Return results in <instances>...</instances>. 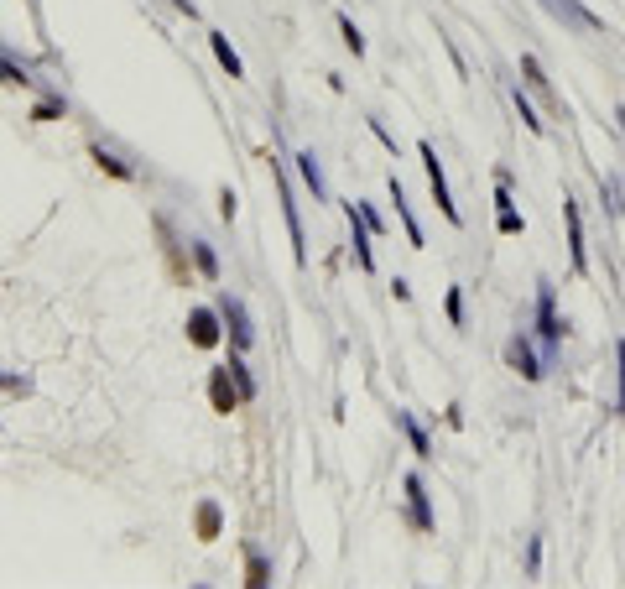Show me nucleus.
Here are the masks:
<instances>
[{
	"instance_id": "7ed1b4c3",
	"label": "nucleus",
	"mask_w": 625,
	"mask_h": 589,
	"mask_svg": "<svg viewBox=\"0 0 625 589\" xmlns=\"http://www.w3.org/2000/svg\"><path fill=\"white\" fill-rule=\"evenodd\" d=\"M547 16H558L568 31H604V16H595L584 0H536Z\"/></svg>"
},
{
	"instance_id": "f8f14e48",
	"label": "nucleus",
	"mask_w": 625,
	"mask_h": 589,
	"mask_svg": "<svg viewBox=\"0 0 625 589\" xmlns=\"http://www.w3.org/2000/svg\"><path fill=\"white\" fill-rule=\"evenodd\" d=\"M391 204H396V219H401V230H407V246L422 250V224L412 219V204H407V193H401V183L391 178Z\"/></svg>"
},
{
	"instance_id": "aec40b11",
	"label": "nucleus",
	"mask_w": 625,
	"mask_h": 589,
	"mask_svg": "<svg viewBox=\"0 0 625 589\" xmlns=\"http://www.w3.org/2000/svg\"><path fill=\"white\" fill-rule=\"evenodd\" d=\"M193 261H198V272H204L208 282L219 277V256H214V246H208V240H193Z\"/></svg>"
},
{
	"instance_id": "393cba45",
	"label": "nucleus",
	"mask_w": 625,
	"mask_h": 589,
	"mask_svg": "<svg viewBox=\"0 0 625 589\" xmlns=\"http://www.w3.org/2000/svg\"><path fill=\"white\" fill-rule=\"evenodd\" d=\"M350 209H355V215L365 219V224H370V235H381V230H386V224H381V215H376V209H370V204H359V198H355V204H350Z\"/></svg>"
},
{
	"instance_id": "f3484780",
	"label": "nucleus",
	"mask_w": 625,
	"mask_h": 589,
	"mask_svg": "<svg viewBox=\"0 0 625 589\" xmlns=\"http://www.w3.org/2000/svg\"><path fill=\"white\" fill-rule=\"evenodd\" d=\"M521 73H527V84H532L536 94H547V99H553V105H558V110H563V99H558V94H553V84H547V73H542V63H536L532 53H527V58H521Z\"/></svg>"
},
{
	"instance_id": "2eb2a0df",
	"label": "nucleus",
	"mask_w": 625,
	"mask_h": 589,
	"mask_svg": "<svg viewBox=\"0 0 625 589\" xmlns=\"http://www.w3.org/2000/svg\"><path fill=\"white\" fill-rule=\"evenodd\" d=\"M396 428L407 433V443H412L417 459H427V454H433V443H427V433H422V423H417L412 412H396Z\"/></svg>"
},
{
	"instance_id": "a211bd4d",
	"label": "nucleus",
	"mask_w": 625,
	"mask_h": 589,
	"mask_svg": "<svg viewBox=\"0 0 625 589\" xmlns=\"http://www.w3.org/2000/svg\"><path fill=\"white\" fill-rule=\"evenodd\" d=\"M245 585H250V589H266V585H271V563L261 559L256 548L245 553Z\"/></svg>"
},
{
	"instance_id": "f257e3e1",
	"label": "nucleus",
	"mask_w": 625,
	"mask_h": 589,
	"mask_svg": "<svg viewBox=\"0 0 625 589\" xmlns=\"http://www.w3.org/2000/svg\"><path fill=\"white\" fill-rule=\"evenodd\" d=\"M219 318H224V334H230V349H250L256 344V324H250V313H245V303H240L235 292H219Z\"/></svg>"
},
{
	"instance_id": "ddd939ff",
	"label": "nucleus",
	"mask_w": 625,
	"mask_h": 589,
	"mask_svg": "<svg viewBox=\"0 0 625 589\" xmlns=\"http://www.w3.org/2000/svg\"><path fill=\"white\" fill-rule=\"evenodd\" d=\"M298 172H302V183H308V193H313V204H324V198H328V183H324L318 156H313V152H298Z\"/></svg>"
},
{
	"instance_id": "6ab92c4d",
	"label": "nucleus",
	"mask_w": 625,
	"mask_h": 589,
	"mask_svg": "<svg viewBox=\"0 0 625 589\" xmlns=\"http://www.w3.org/2000/svg\"><path fill=\"white\" fill-rule=\"evenodd\" d=\"M230 375H235V386H240V402H250V397H256V381H250V371H245L240 349H230Z\"/></svg>"
},
{
	"instance_id": "c85d7f7f",
	"label": "nucleus",
	"mask_w": 625,
	"mask_h": 589,
	"mask_svg": "<svg viewBox=\"0 0 625 589\" xmlns=\"http://www.w3.org/2000/svg\"><path fill=\"white\" fill-rule=\"evenodd\" d=\"M219 215H224V219H235V193H230V188L219 193Z\"/></svg>"
},
{
	"instance_id": "1a4fd4ad",
	"label": "nucleus",
	"mask_w": 625,
	"mask_h": 589,
	"mask_svg": "<svg viewBox=\"0 0 625 589\" xmlns=\"http://www.w3.org/2000/svg\"><path fill=\"white\" fill-rule=\"evenodd\" d=\"M208 402H214V412H235L240 407V386H235V375H230V366L208 371Z\"/></svg>"
},
{
	"instance_id": "20e7f679",
	"label": "nucleus",
	"mask_w": 625,
	"mask_h": 589,
	"mask_svg": "<svg viewBox=\"0 0 625 589\" xmlns=\"http://www.w3.org/2000/svg\"><path fill=\"white\" fill-rule=\"evenodd\" d=\"M271 178H276V198H282V215H287L292 256H298V266H308V246H302V215H298V198H292V183L282 178V167H276V162H271Z\"/></svg>"
},
{
	"instance_id": "4468645a",
	"label": "nucleus",
	"mask_w": 625,
	"mask_h": 589,
	"mask_svg": "<svg viewBox=\"0 0 625 589\" xmlns=\"http://www.w3.org/2000/svg\"><path fill=\"white\" fill-rule=\"evenodd\" d=\"M208 47H214V58H219V68H224L230 79H245V63H240V53L230 47V37H224V31H208Z\"/></svg>"
},
{
	"instance_id": "423d86ee",
	"label": "nucleus",
	"mask_w": 625,
	"mask_h": 589,
	"mask_svg": "<svg viewBox=\"0 0 625 589\" xmlns=\"http://www.w3.org/2000/svg\"><path fill=\"white\" fill-rule=\"evenodd\" d=\"M536 334H542L547 349L563 340V324H558V313H553V282H536Z\"/></svg>"
},
{
	"instance_id": "bb28decb",
	"label": "nucleus",
	"mask_w": 625,
	"mask_h": 589,
	"mask_svg": "<svg viewBox=\"0 0 625 589\" xmlns=\"http://www.w3.org/2000/svg\"><path fill=\"white\" fill-rule=\"evenodd\" d=\"M615 371H621V417H625V340L615 344Z\"/></svg>"
},
{
	"instance_id": "5701e85b",
	"label": "nucleus",
	"mask_w": 625,
	"mask_h": 589,
	"mask_svg": "<svg viewBox=\"0 0 625 589\" xmlns=\"http://www.w3.org/2000/svg\"><path fill=\"white\" fill-rule=\"evenodd\" d=\"M339 31H344V47L359 58V53H365V37H359V27L350 21V16H339Z\"/></svg>"
},
{
	"instance_id": "412c9836",
	"label": "nucleus",
	"mask_w": 625,
	"mask_h": 589,
	"mask_svg": "<svg viewBox=\"0 0 625 589\" xmlns=\"http://www.w3.org/2000/svg\"><path fill=\"white\" fill-rule=\"evenodd\" d=\"M198 537H219V501H204V506H198Z\"/></svg>"
},
{
	"instance_id": "9d476101",
	"label": "nucleus",
	"mask_w": 625,
	"mask_h": 589,
	"mask_svg": "<svg viewBox=\"0 0 625 589\" xmlns=\"http://www.w3.org/2000/svg\"><path fill=\"white\" fill-rule=\"evenodd\" d=\"M563 219H568V256H573V272H589V250H584V219H579V204L563 198Z\"/></svg>"
},
{
	"instance_id": "39448f33",
	"label": "nucleus",
	"mask_w": 625,
	"mask_h": 589,
	"mask_svg": "<svg viewBox=\"0 0 625 589\" xmlns=\"http://www.w3.org/2000/svg\"><path fill=\"white\" fill-rule=\"evenodd\" d=\"M219 340H224V318H219V308H193L188 313V344L214 349Z\"/></svg>"
},
{
	"instance_id": "dca6fc26",
	"label": "nucleus",
	"mask_w": 625,
	"mask_h": 589,
	"mask_svg": "<svg viewBox=\"0 0 625 589\" xmlns=\"http://www.w3.org/2000/svg\"><path fill=\"white\" fill-rule=\"evenodd\" d=\"M350 224H355V261H359V272H370L376 266V250H370V224L350 209Z\"/></svg>"
},
{
	"instance_id": "0eeeda50",
	"label": "nucleus",
	"mask_w": 625,
	"mask_h": 589,
	"mask_svg": "<svg viewBox=\"0 0 625 589\" xmlns=\"http://www.w3.org/2000/svg\"><path fill=\"white\" fill-rule=\"evenodd\" d=\"M401 491H407L412 527H417V532H433V506H427V485H422V475H407V480H401Z\"/></svg>"
},
{
	"instance_id": "4be33fe9",
	"label": "nucleus",
	"mask_w": 625,
	"mask_h": 589,
	"mask_svg": "<svg viewBox=\"0 0 625 589\" xmlns=\"http://www.w3.org/2000/svg\"><path fill=\"white\" fill-rule=\"evenodd\" d=\"M599 193H604V209H610V215H625V204H621L625 188L615 183V178H604V183H599Z\"/></svg>"
},
{
	"instance_id": "7c9ffc66",
	"label": "nucleus",
	"mask_w": 625,
	"mask_h": 589,
	"mask_svg": "<svg viewBox=\"0 0 625 589\" xmlns=\"http://www.w3.org/2000/svg\"><path fill=\"white\" fill-rule=\"evenodd\" d=\"M615 121H621V130H625V105H615Z\"/></svg>"
},
{
	"instance_id": "cd10ccee",
	"label": "nucleus",
	"mask_w": 625,
	"mask_h": 589,
	"mask_svg": "<svg viewBox=\"0 0 625 589\" xmlns=\"http://www.w3.org/2000/svg\"><path fill=\"white\" fill-rule=\"evenodd\" d=\"M58 110H63V99H42V105H37V121H53Z\"/></svg>"
},
{
	"instance_id": "6e6552de",
	"label": "nucleus",
	"mask_w": 625,
	"mask_h": 589,
	"mask_svg": "<svg viewBox=\"0 0 625 589\" xmlns=\"http://www.w3.org/2000/svg\"><path fill=\"white\" fill-rule=\"evenodd\" d=\"M506 360H511V371H521L527 381H542V375H547V366L532 355L527 334H511V340H506Z\"/></svg>"
},
{
	"instance_id": "a878e982",
	"label": "nucleus",
	"mask_w": 625,
	"mask_h": 589,
	"mask_svg": "<svg viewBox=\"0 0 625 589\" xmlns=\"http://www.w3.org/2000/svg\"><path fill=\"white\" fill-rule=\"evenodd\" d=\"M94 162H99L105 172H115V178H131V167H125V162H115L110 152H94Z\"/></svg>"
},
{
	"instance_id": "9b49d317",
	"label": "nucleus",
	"mask_w": 625,
	"mask_h": 589,
	"mask_svg": "<svg viewBox=\"0 0 625 589\" xmlns=\"http://www.w3.org/2000/svg\"><path fill=\"white\" fill-rule=\"evenodd\" d=\"M495 224H501V235H521V215H516V204H511V178L506 172H495Z\"/></svg>"
},
{
	"instance_id": "f03ea898",
	"label": "nucleus",
	"mask_w": 625,
	"mask_h": 589,
	"mask_svg": "<svg viewBox=\"0 0 625 589\" xmlns=\"http://www.w3.org/2000/svg\"><path fill=\"white\" fill-rule=\"evenodd\" d=\"M417 156H422V167H427V183H433V198H438L443 219H448V224H464L459 204H453V193H448V178H443V162H438V147H433V141H422V147H417Z\"/></svg>"
},
{
	"instance_id": "c756f323",
	"label": "nucleus",
	"mask_w": 625,
	"mask_h": 589,
	"mask_svg": "<svg viewBox=\"0 0 625 589\" xmlns=\"http://www.w3.org/2000/svg\"><path fill=\"white\" fill-rule=\"evenodd\" d=\"M173 11H182V16H188V21H193V16H198V5H193V0H173Z\"/></svg>"
},
{
	"instance_id": "b1692460",
	"label": "nucleus",
	"mask_w": 625,
	"mask_h": 589,
	"mask_svg": "<svg viewBox=\"0 0 625 589\" xmlns=\"http://www.w3.org/2000/svg\"><path fill=\"white\" fill-rule=\"evenodd\" d=\"M448 324L464 329V292H459V287H448Z\"/></svg>"
}]
</instances>
